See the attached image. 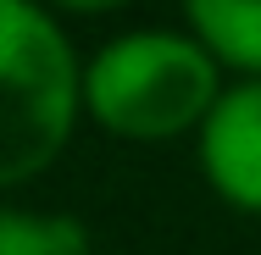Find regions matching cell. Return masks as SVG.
Listing matches in <instances>:
<instances>
[{"label": "cell", "mask_w": 261, "mask_h": 255, "mask_svg": "<svg viewBox=\"0 0 261 255\" xmlns=\"http://www.w3.org/2000/svg\"><path fill=\"white\" fill-rule=\"evenodd\" d=\"M84 100L72 45L34 0H0V189L45 172Z\"/></svg>", "instance_id": "obj_1"}, {"label": "cell", "mask_w": 261, "mask_h": 255, "mask_svg": "<svg viewBox=\"0 0 261 255\" xmlns=\"http://www.w3.org/2000/svg\"><path fill=\"white\" fill-rule=\"evenodd\" d=\"M217 100V61L184 34H122L84 72V105L122 139H172Z\"/></svg>", "instance_id": "obj_2"}, {"label": "cell", "mask_w": 261, "mask_h": 255, "mask_svg": "<svg viewBox=\"0 0 261 255\" xmlns=\"http://www.w3.org/2000/svg\"><path fill=\"white\" fill-rule=\"evenodd\" d=\"M200 161L222 200L261 216V78L228 89L211 105L200 122Z\"/></svg>", "instance_id": "obj_3"}, {"label": "cell", "mask_w": 261, "mask_h": 255, "mask_svg": "<svg viewBox=\"0 0 261 255\" xmlns=\"http://www.w3.org/2000/svg\"><path fill=\"white\" fill-rule=\"evenodd\" d=\"M195 39L222 61L261 72V0H184Z\"/></svg>", "instance_id": "obj_4"}, {"label": "cell", "mask_w": 261, "mask_h": 255, "mask_svg": "<svg viewBox=\"0 0 261 255\" xmlns=\"http://www.w3.org/2000/svg\"><path fill=\"white\" fill-rule=\"evenodd\" d=\"M0 255H89V233L78 216L0 211Z\"/></svg>", "instance_id": "obj_5"}, {"label": "cell", "mask_w": 261, "mask_h": 255, "mask_svg": "<svg viewBox=\"0 0 261 255\" xmlns=\"http://www.w3.org/2000/svg\"><path fill=\"white\" fill-rule=\"evenodd\" d=\"M61 6H72V11H106V6H122V0H61Z\"/></svg>", "instance_id": "obj_6"}]
</instances>
